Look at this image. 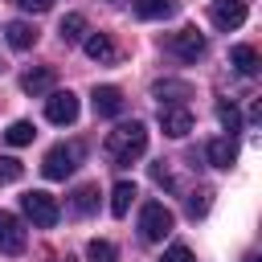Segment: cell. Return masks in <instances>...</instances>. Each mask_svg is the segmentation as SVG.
Segmentation results:
<instances>
[{
	"label": "cell",
	"instance_id": "obj_1",
	"mask_svg": "<svg viewBox=\"0 0 262 262\" xmlns=\"http://www.w3.org/2000/svg\"><path fill=\"white\" fill-rule=\"evenodd\" d=\"M102 151L111 156V164H135L143 151H147V127L143 123H119L115 131H106V143Z\"/></svg>",
	"mask_w": 262,
	"mask_h": 262
},
{
	"label": "cell",
	"instance_id": "obj_2",
	"mask_svg": "<svg viewBox=\"0 0 262 262\" xmlns=\"http://www.w3.org/2000/svg\"><path fill=\"white\" fill-rule=\"evenodd\" d=\"M82 156H86V147L74 139V143H57V147H49L45 151V160H41V172H45V180H66L78 164H82Z\"/></svg>",
	"mask_w": 262,
	"mask_h": 262
},
{
	"label": "cell",
	"instance_id": "obj_3",
	"mask_svg": "<svg viewBox=\"0 0 262 262\" xmlns=\"http://www.w3.org/2000/svg\"><path fill=\"white\" fill-rule=\"evenodd\" d=\"M172 225H176V217L164 201H143V209H139V237L143 242H164L172 233Z\"/></svg>",
	"mask_w": 262,
	"mask_h": 262
},
{
	"label": "cell",
	"instance_id": "obj_4",
	"mask_svg": "<svg viewBox=\"0 0 262 262\" xmlns=\"http://www.w3.org/2000/svg\"><path fill=\"white\" fill-rule=\"evenodd\" d=\"M20 209H25V217H29L37 229H53V225H57V217H61L57 201H53L49 192H41V188L25 192V196H20Z\"/></svg>",
	"mask_w": 262,
	"mask_h": 262
},
{
	"label": "cell",
	"instance_id": "obj_5",
	"mask_svg": "<svg viewBox=\"0 0 262 262\" xmlns=\"http://www.w3.org/2000/svg\"><path fill=\"white\" fill-rule=\"evenodd\" d=\"M45 119L57 123V127H70V123L78 119V98H74L70 90H49V98H45Z\"/></svg>",
	"mask_w": 262,
	"mask_h": 262
},
{
	"label": "cell",
	"instance_id": "obj_6",
	"mask_svg": "<svg viewBox=\"0 0 262 262\" xmlns=\"http://www.w3.org/2000/svg\"><path fill=\"white\" fill-rule=\"evenodd\" d=\"M25 246H29V233H25L20 217L16 213H0V250L16 258V254H25Z\"/></svg>",
	"mask_w": 262,
	"mask_h": 262
},
{
	"label": "cell",
	"instance_id": "obj_7",
	"mask_svg": "<svg viewBox=\"0 0 262 262\" xmlns=\"http://www.w3.org/2000/svg\"><path fill=\"white\" fill-rule=\"evenodd\" d=\"M168 49H172L180 61H196V57L205 53V33H196V29H180V33L168 37Z\"/></svg>",
	"mask_w": 262,
	"mask_h": 262
},
{
	"label": "cell",
	"instance_id": "obj_8",
	"mask_svg": "<svg viewBox=\"0 0 262 262\" xmlns=\"http://www.w3.org/2000/svg\"><path fill=\"white\" fill-rule=\"evenodd\" d=\"M209 16H213V25L217 29H237V25H246V0H213V8H209Z\"/></svg>",
	"mask_w": 262,
	"mask_h": 262
},
{
	"label": "cell",
	"instance_id": "obj_9",
	"mask_svg": "<svg viewBox=\"0 0 262 262\" xmlns=\"http://www.w3.org/2000/svg\"><path fill=\"white\" fill-rule=\"evenodd\" d=\"M160 127H164V135H172V139H184V135L192 131V111H188V106H160Z\"/></svg>",
	"mask_w": 262,
	"mask_h": 262
},
{
	"label": "cell",
	"instance_id": "obj_10",
	"mask_svg": "<svg viewBox=\"0 0 262 262\" xmlns=\"http://www.w3.org/2000/svg\"><path fill=\"white\" fill-rule=\"evenodd\" d=\"M94 115H102V119H115V115H123V90L119 86H94Z\"/></svg>",
	"mask_w": 262,
	"mask_h": 262
},
{
	"label": "cell",
	"instance_id": "obj_11",
	"mask_svg": "<svg viewBox=\"0 0 262 262\" xmlns=\"http://www.w3.org/2000/svg\"><path fill=\"white\" fill-rule=\"evenodd\" d=\"M205 156H209L213 168H229V164L237 160V139H233V135H217V139H209Z\"/></svg>",
	"mask_w": 262,
	"mask_h": 262
},
{
	"label": "cell",
	"instance_id": "obj_12",
	"mask_svg": "<svg viewBox=\"0 0 262 262\" xmlns=\"http://www.w3.org/2000/svg\"><path fill=\"white\" fill-rule=\"evenodd\" d=\"M82 49H86L90 61H115V41L106 33H86L82 37Z\"/></svg>",
	"mask_w": 262,
	"mask_h": 262
},
{
	"label": "cell",
	"instance_id": "obj_13",
	"mask_svg": "<svg viewBox=\"0 0 262 262\" xmlns=\"http://www.w3.org/2000/svg\"><path fill=\"white\" fill-rule=\"evenodd\" d=\"M151 94H156L164 106H184V98L192 94V86H188V82H172V78H168V82H156V86H151Z\"/></svg>",
	"mask_w": 262,
	"mask_h": 262
},
{
	"label": "cell",
	"instance_id": "obj_14",
	"mask_svg": "<svg viewBox=\"0 0 262 262\" xmlns=\"http://www.w3.org/2000/svg\"><path fill=\"white\" fill-rule=\"evenodd\" d=\"M229 66H233V70H237L242 78H254L262 61H258V53H254V45H233V49H229Z\"/></svg>",
	"mask_w": 262,
	"mask_h": 262
},
{
	"label": "cell",
	"instance_id": "obj_15",
	"mask_svg": "<svg viewBox=\"0 0 262 262\" xmlns=\"http://www.w3.org/2000/svg\"><path fill=\"white\" fill-rule=\"evenodd\" d=\"M20 90H25V94H33V98H37V94H49V90H53V70H49V66L29 70V74L20 78Z\"/></svg>",
	"mask_w": 262,
	"mask_h": 262
},
{
	"label": "cell",
	"instance_id": "obj_16",
	"mask_svg": "<svg viewBox=\"0 0 262 262\" xmlns=\"http://www.w3.org/2000/svg\"><path fill=\"white\" fill-rule=\"evenodd\" d=\"M4 37H8V45H12V49H33V41H37V29H33L29 20H12V25L4 29Z\"/></svg>",
	"mask_w": 262,
	"mask_h": 262
},
{
	"label": "cell",
	"instance_id": "obj_17",
	"mask_svg": "<svg viewBox=\"0 0 262 262\" xmlns=\"http://www.w3.org/2000/svg\"><path fill=\"white\" fill-rule=\"evenodd\" d=\"M131 201H135V184H131V180H119V184L111 188V213H115V217H127Z\"/></svg>",
	"mask_w": 262,
	"mask_h": 262
},
{
	"label": "cell",
	"instance_id": "obj_18",
	"mask_svg": "<svg viewBox=\"0 0 262 262\" xmlns=\"http://www.w3.org/2000/svg\"><path fill=\"white\" fill-rule=\"evenodd\" d=\"M131 8H135L143 20H164V16H172V0H131Z\"/></svg>",
	"mask_w": 262,
	"mask_h": 262
},
{
	"label": "cell",
	"instance_id": "obj_19",
	"mask_svg": "<svg viewBox=\"0 0 262 262\" xmlns=\"http://www.w3.org/2000/svg\"><path fill=\"white\" fill-rule=\"evenodd\" d=\"M70 205H74V213H82V217L94 213V209H98V184H82V188H74V201H70Z\"/></svg>",
	"mask_w": 262,
	"mask_h": 262
},
{
	"label": "cell",
	"instance_id": "obj_20",
	"mask_svg": "<svg viewBox=\"0 0 262 262\" xmlns=\"http://www.w3.org/2000/svg\"><path fill=\"white\" fill-rule=\"evenodd\" d=\"M33 135H37V127H33L29 119H16V123L4 131V139H8L12 147H25V143H33Z\"/></svg>",
	"mask_w": 262,
	"mask_h": 262
},
{
	"label": "cell",
	"instance_id": "obj_21",
	"mask_svg": "<svg viewBox=\"0 0 262 262\" xmlns=\"http://www.w3.org/2000/svg\"><path fill=\"white\" fill-rule=\"evenodd\" d=\"M57 33H61V41H82V37H86V16H82V12H70Z\"/></svg>",
	"mask_w": 262,
	"mask_h": 262
},
{
	"label": "cell",
	"instance_id": "obj_22",
	"mask_svg": "<svg viewBox=\"0 0 262 262\" xmlns=\"http://www.w3.org/2000/svg\"><path fill=\"white\" fill-rule=\"evenodd\" d=\"M86 258H90V262H119V250H115L106 237H94V242L86 246Z\"/></svg>",
	"mask_w": 262,
	"mask_h": 262
},
{
	"label": "cell",
	"instance_id": "obj_23",
	"mask_svg": "<svg viewBox=\"0 0 262 262\" xmlns=\"http://www.w3.org/2000/svg\"><path fill=\"white\" fill-rule=\"evenodd\" d=\"M217 119H221V127L233 135V131H242V115H237V106L233 102H217Z\"/></svg>",
	"mask_w": 262,
	"mask_h": 262
},
{
	"label": "cell",
	"instance_id": "obj_24",
	"mask_svg": "<svg viewBox=\"0 0 262 262\" xmlns=\"http://www.w3.org/2000/svg\"><path fill=\"white\" fill-rule=\"evenodd\" d=\"M25 176V164L16 160V156H0V184H12V180H20Z\"/></svg>",
	"mask_w": 262,
	"mask_h": 262
},
{
	"label": "cell",
	"instance_id": "obj_25",
	"mask_svg": "<svg viewBox=\"0 0 262 262\" xmlns=\"http://www.w3.org/2000/svg\"><path fill=\"white\" fill-rule=\"evenodd\" d=\"M209 196H213V192H209V188H196V192H192V196H188V205H184V209H188V217H192V221H196V217H205V213H209Z\"/></svg>",
	"mask_w": 262,
	"mask_h": 262
},
{
	"label": "cell",
	"instance_id": "obj_26",
	"mask_svg": "<svg viewBox=\"0 0 262 262\" xmlns=\"http://www.w3.org/2000/svg\"><path fill=\"white\" fill-rule=\"evenodd\" d=\"M160 262H196V258H192V250H188V246H168Z\"/></svg>",
	"mask_w": 262,
	"mask_h": 262
},
{
	"label": "cell",
	"instance_id": "obj_27",
	"mask_svg": "<svg viewBox=\"0 0 262 262\" xmlns=\"http://www.w3.org/2000/svg\"><path fill=\"white\" fill-rule=\"evenodd\" d=\"M151 180H156V184H164V188H172V172H168L164 164H151Z\"/></svg>",
	"mask_w": 262,
	"mask_h": 262
},
{
	"label": "cell",
	"instance_id": "obj_28",
	"mask_svg": "<svg viewBox=\"0 0 262 262\" xmlns=\"http://www.w3.org/2000/svg\"><path fill=\"white\" fill-rule=\"evenodd\" d=\"M12 4H16V8H25V12H45L53 0H12Z\"/></svg>",
	"mask_w": 262,
	"mask_h": 262
},
{
	"label": "cell",
	"instance_id": "obj_29",
	"mask_svg": "<svg viewBox=\"0 0 262 262\" xmlns=\"http://www.w3.org/2000/svg\"><path fill=\"white\" fill-rule=\"evenodd\" d=\"M57 262H74V258H70V254H66V258H57Z\"/></svg>",
	"mask_w": 262,
	"mask_h": 262
}]
</instances>
